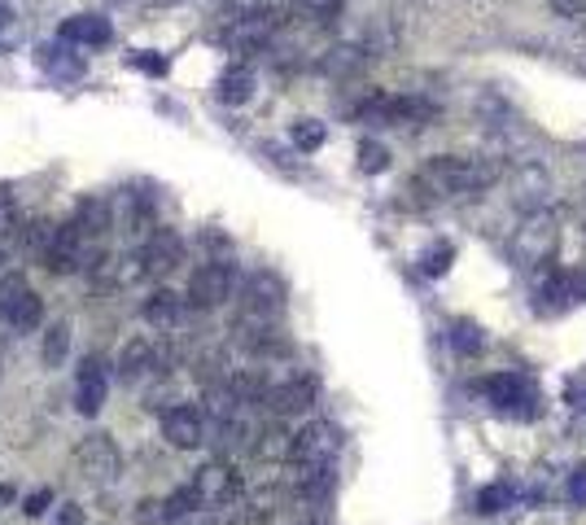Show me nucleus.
Here are the masks:
<instances>
[{
    "mask_svg": "<svg viewBox=\"0 0 586 525\" xmlns=\"http://www.w3.org/2000/svg\"><path fill=\"white\" fill-rule=\"evenodd\" d=\"M499 175V163L486 158H460V154H438L416 172V188L429 197H468L486 188Z\"/></svg>",
    "mask_w": 586,
    "mask_h": 525,
    "instance_id": "f257e3e1",
    "label": "nucleus"
},
{
    "mask_svg": "<svg viewBox=\"0 0 586 525\" xmlns=\"http://www.w3.org/2000/svg\"><path fill=\"white\" fill-rule=\"evenodd\" d=\"M280 22H285V9H276V4H263V0H250L241 13H232L228 22H223V44L228 48H236V53H250V48H263L276 31H280Z\"/></svg>",
    "mask_w": 586,
    "mask_h": 525,
    "instance_id": "f03ea898",
    "label": "nucleus"
},
{
    "mask_svg": "<svg viewBox=\"0 0 586 525\" xmlns=\"http://www.w3.org/2000/svg\"><path fill=\"white\" fill-rule=\"evenodd\" d=\"M338 451H342L338 425H329V420H307V425L294 434V442H289V464H294L298 473H324V469H333Z\"/></svg>",
    "mask_w": 586,
    "mask_h": 525,
    "instance_id": "7ed1b4c3",
    "label": "nucleus"
},
{
    "mask_svg": "<svg viewBox=\"0 0 586 525\" xmlns=\"http://www.w3.org/2000/svg\"><path fill=\"white\" fill-rule=\"evenodd\" d=\"M556 241H561V223L556 215L543 206V210H526L521 223L512 228V254L521 263H548L556 254Z\"/></svg>",
    "mask_w": 586,
    "mask_h": 525,
    "instance_id": "20e7f679",
    "label": "nucleus"
},
{
    "mask_svg": "<svg viewBox=\"0 0 586 525\" xmlns=\"http://www.w3.org/2000/svg\"><path fill=\"white\" fill-rule=\"evenodd\" d=\"M0 320H4L9 329H18V333L40 329V320H44L40 294H35V289L26 285V276H18V272H4V276H0Z\"/></svg>",
    "mask_w": 586,
    "mask_h": 525,
    "instance_id": "39448f33",
    "label": "nucleus"
},
{
    "mask_svg": "<svg viewBox=\"0 0 586 525\" xmlns=\"http://www.w3.org/2000/svg\"><path fill=\"white\" fill-rule=\"evenodd\" d=\"M75 464H79V473L88 478V482H97V486H110V482H119L123 478V451H119V442L110 438V434H88L79 447H75Z\"/></svg>",
    "mask_w": 586,
    "mask_h": 525,
    "instance_id": "423d86ee",
    "label": "nucleus"
},
{
    "mask_svg": "<svg viewBox=\"0 0 586 525\" xmlns=\"http://www.w3.org/2000/svg\"><path fill=\"white\" fill-rule=\"evenodd\" d=\"M189 491H194L197 508H232L241 500V473L228 460H210L194 473Z\"/></svg>",
    "mask_w": 586,
    "mask_h": 525,
    "instance_id": "0eeeda50",
    "label": "nucleus"
},
{
    "mask_svg": "<svg viewBox=\"0 0 586 525\" xmlns=\"http://www.w3.org/2000/svg\"><path fill=\"white\" fill-rule=\"evenodd\" d=\"M232 285H236L232 267H228L223 259H210V263H201L194 272L189 294H185V307H194V311H214V307H223V303L232 298Z\"/></svg>",
    "mask_w": 586,
    "mask_h": 525,
    "instance_id": "6e6552de",
    "label": "nucleus"
},
{
    "mask_svg": "<svg viewBox=\"0 0 586 525\" xmlns=\"http://www.w3.org/2000/svg\"><path fill=\"white\" fill-rule=\"evenodd\" d=\"M241 307L245 316L241 320H258V325H272L280 311H285V281L276 272H254L241 289Z\"/></svg>",
    "mask_w": 586,
    "mask_h": 525,
    "instance_id": "1a4fd4ad",
    "label": "nucleus"
},
{
    "mask_svg": "<svg viewBox=\"0 0 586 525\" xmlns=\"http://www.w3.org/2000/svg\"><path fill=\"white\" fill-rule=\"evenodd\" d=\"M106 394H110V363H106V354H84L79 368H75V407L84 416H97L106 407Z\"/></svg>",
    "mask_w": 586,
    "mask_h": 525,
    "instance_id": "9d476101",
    "label": "nucleus"
},
{
    "mask_svg": "<svg viewBox=\"0 0 586 525\" xmlns=\"http://www.w3.org/2000/svg\"><path fill=\"white\" fill-rule=\"evenodd\" d=\"M88 259H92V245L84 241V232L75 228V219H70V223H57L53 245L44 250V267H48L53 276H66V272L88 267Z\"/></svg>",
    "mask_w": 586,
    "mask_h": 525,
    "instance_id": "9b49d317",
    "label": "nucleus"
},
{
    "mask_svg": "<svg viewBox=\"0 0 586 525\" xmlns=\"http://www.w3.org/2000/svg\"><path fill=\"white\" fill-rule=\"evenodd\" d=\"M141 272L145 276H167V272H176L180 267V259H185V241H180V232L176 228H154L150 237H145V245H141Z\"/></svg>",
    "mask_w": 586,
    "mask_h": 525,
    "instance_id": "f8f14e48",
    "label": "nucleus"
},
{
    "mask_svg": "<svg viewBox=\"0 0 586 525\" xmlns=\"http://www.w3.org/2000/svg\"><path fill=\"white\" fill-rule=\"evenodd\" d=\"M163 438L176 447V451H194L206 442V416L189 407V403H180V407H167L163 412Z\"/></svg>",
    "mask_w": 586,
    "mask_h": 525,
    "instance_id": "ddd939ff",
    "label": "nucleus"
},
{
    "mask_svg": "<svg viewBox=\"0 0 586 525\" xmlns=\"http://www.w3.org/2000/svg\"><path fill=\"white\" fill-rule=\"evenodd\" d=\"M280 420L285 416H302L316 407V381L311 376H289L280 385H267V398H263Z\"/></svg>",
    "mask_w": 586,
    "mask_h": 525,
    "instance_id": "4468645a",
    "label": "nucleus"
},
{
    "mask_svg": "<svg viewBox=\"0 0 586 525\" xmlns=\"http://www.w3.org/2000/svg\"><path fill=\"white\" fill-rule=\"evenodd\" d=\"M154 372H163V350L154 347L150 338H132L123 347V354H119V376L123 381H145Z\"/></svg>",
    "mask_w": 586,
    "mask_h": 525,
    "instance_id": "2eb2a0df",
    "label": "nucleus"
},
{
    "mask_svg": "<svg viewBox=\"0 0 586 525\" xmlns=\"http://www.w3.org/2000/svg\"><path fill=\"white\" fill-rule=\"evenodd\" d=\"M508 193H512L517 206H526V210H543V206H548V193H552V179H548V172H543L539 163H526L521 172L512 175Z\"/></svg>",
    "mask_w": 586,
    "mask_h": 525,
    "instance_id": "dca6fc26",
    "label": "nucleus"
},
{
    "mask_svg": "<svg viewBox=\"0 0 586 525\" xmlns=\"http://www.w3.org/2000/svg\"><path fill=\"white\" fill-rule=\"evenodd\" d=\"M180 320H185V294H176V289H154V294L145 298V325H150V329L176 333Z\"/></svg>",
    "mask_w": 586,
    "mask_h": 525,
    "instance_id": "f3484780",
    "label": "nucleus"
},
{
    "mask_svg": "<svg viewBox=\"0 0 586 525\" xmlns=\"http://www.w3.org/2000/svg\"><path fill=\"white\" fill-rule=\"evenodd\" d=\"M145 272H141V259L136 254H101L97 267H92V281L106 285V289H128L136 285Z\"/></svg>",
    "mask_w": 586,
    "mask_h": 525,
    "instance_id": "a211bd4d",
    "label": "nucleus"
},
{
    "mask_svg": "<svg viewBox=\"0 0 586 525\" xmlns=\"http://www.w3.org/2000/svg\"><path fill=\"white\" fill-rule=\"evenodd\" d=\"M289 442H294V434H289L280 420H272V425L254 429V438H250V451H254L258 460L276 464V460H289Z\"/></svg>",
    "mask_w": 586,
    "mask_h": 525,
    "instance_id": "6ab92c4d",
    "label": "nucleus"
},
{
    "mask_svg": "<svg viewBox=\"0 0 586 525\" xmlns=\"http://www.w3.org/2000/svg\"><path fill=\"white\" fill-rule=\"evenodd\" d=\"M62 40L66 44H106L110 40V22L101 13H79L62 22Z\"/></svg>",
    "mask_w": 586,
    "mask_h": 525,
    "instance_id": "aec40b11",
    "label": "nucleus"
},
{
    "mask_svg": "<svg viewBox=\"0 0 586 525\" xmlns=\"http://www.w3.org/2000/svg\"><path fill=\"white\" fill-rule=\"evenodd\" d=\"M40 359H44V368H62V363L70 359V320H53V325L44 329Z\"/></svg>",
    "mask_w": 586,
    "mask_h": 525,
    "instance_id": "412c9836",
    "label": "nucleus"
},
{
    "mask_svg": "<svg viewBox=\"0 0 586 525\" xmlns=\"http://www.w3.org/2000/svg\"><path fill=\"white\" fill-rule=\"evenodd\" d=\"M254 97V75L245 70V66H228L223 75H219V101L223 106H241V101H250Z\"/></svg>",
    "mask_w": 586,
    "mask_h": 525,
    "instance_id": "4be33fe9",
    "label": "nucleus"
},
{
    "mask_svg": "<svg viewBox=\"0 0 586 525\" xmlns=\"http://www.w3.org/2000/svg\"><path fill=\"white\" fill-rule=\"evenodd\" d=\"M294 145L302 150V154H316L320 145H324V123H316V119H302V123H294Z\"/></svg>",
    "mask_w": 586,
    "mask_h": 525,
    "instance_id": "5701e85b",
    "label": "nucleus"
},
{
    "mask_svg": "<svg viewBox=\"0 0 586 525\" xmlns=\"http://www.w3.org/2000/svg\"><path fill=\"white\" fill-rule=\"evenodd\" d=\"M360 167H364L368 175L386 172V167H390V150L377 145V141H364V145H360Z\"/></svg>",
    "mask_w": 586,
    "mask_h": 525,
    "instance_id": "b1692460",
    "label": "nucleus"
},
{
    "mask_svg": "<svg viewBox=\"0 0 586 525\" xmlns=\"http://www.w3.org/2000/svg\"><path fill=\"white\" fill-rule=\"evenodd\" d=\"M136 525H172L163 500H141V504H136Z\"/></svg>",
    "mask_w": 586,
    "mask_h": 525,
    "instance_id": "393cba45",
    "label": "nucleus"
},
{
    "mask_svg": "<svg viewBox=\"0 0 586 525\" xmlns=\"http://www.w3.org/2000/svg\"><path fill=\"white\" fill-rule=\"evenodd\" d=\"M294 4H298L302 13H311V18H324V22H329V18H338V13H342V4H346V0H294Z\"/></svg>",
    "mask_w": 586,
    "mask_h": 525,
    "instance_id": "a878e982",
    "label": "nucleus"
},
{
    "mask_svg": "<svg viewBox=\"0 0 586 525\" xmlns=\"http://www.w3.org/2000/svg\"><path fill=\"white\" fill-rule=\"evenodd\" d=\"M48 500H53V491H35V495H26L22 513H26V517H40V513H48Z\"/></svg>",
    "mask_w": 586,
    "mask_h": 525,
    "instance_id": "bb28decb",
    "label": "nucleus"
},
{
    "mask_svg": "<svg viewBox=\"0 0 586 525\" xmlns=\"http://www.w3.org/2000/svg\"><path fill=\"white\" fill-rule=\"evenodd\" d=\"M499 504H508V491H504V486H490V491L482 495V513H499Z\"/></svg>",
    "mask_w": 586,
    "mask_h": 525,
    "instance_id": "cd10ccee",
    "label": "nucleus"
},
{
    "mask_svg": "<svg viewBox=\"0 0 586 525\" xmlns=\"http://www.w3.org/2000/svg\"><path fill=\"white\" fill-rule=\"evenodd\" d=\"M53 525H88V522H84V508H79V504H62Z\"/></svg>",
    "mask_w": 586,
    "mask_h": 525,
    "instance_id": "c85d7f7f",
    "label": "nucleus"
},
{
    "mask_svg": "<svg viewBox=\"0 0 586 525\" xmlns=\"http://www.w3.org/2000/svg\"><path fill=\"white\" fill-rule=\"evenodd\" d=\"M556 9L565 18H586V0H556Z\"/></svg>",
    "mask_w": 586,
    "mask_h": 525,
    "instance_id": "c756f323",
    "label": "nucleus"
},
{
    "mask_svg": "<svg viewBox=\"0 0 586 525\" xmlns=\"http://www.w3.org/2000/svg\"><path fill=\"white\" fill-rule=\"evenodd\" d=\"M132 66H141V70H154V75H163V70H167V62H163V57H132Z\"/></svg>",
    "mask_w": 586,
    "mask_h": 525,
    "instance_id": "7c9ffc66",
    "label": "nucleus"
},
{
    "mask_svg": "<svg viewBox=\"0 0 586 525\" xmlns=\"http://www.w3.org/2000/svg\"><path fill=\"white\" fill-rule=\"evenodd\" d=\"M9 500H13V491H9L4 482H0V504H9Z\"/></svg>",
    "mask_w": 586,
    "mask_h": 525,
    "instance_id": "2f4dec72",
    "label": "nucleus"
},
{
    "mask_svg": "<svg viewBox=\"0 0 586 525\" xmlns=\"http://www.w3.org/2000/svg\"><path fill=\"white\" fill-rule=\"evenodd\" d=\"M158 4H172V0H158Z\"/></svg>",
    "mask_w": 586,
    "mask_h": 525,
    "instance_id": "473e14b6",
    "label": "nucleus"
}]
</instances>
